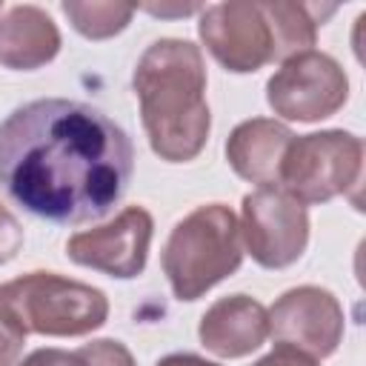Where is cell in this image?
<instances>
[{
	"label": "cell",
	"instance_id": "8fae6325",
	"mask_svg": "<svg viewBox=\"0 0 366 366\" xmlns=\"http://www.w3.org/2000/svg\"><path fill=\"white\" fill-rule=\"evenodd\" d=\"M197 337L217 357H246L269 337L266 306L249 295H226L203 312Z\"/></svg>",
	"mask_w": 366,
	"mask_h": 366
},
{
	"label": "cell",
	"instance_id": "7a4b0ae2",
	"mask_svg": "<svg viewBox=\"0 0 366 366\" xmlns=\"http://www.w3.org/2000/svg\"><path fill=\"white\" fill-rule=\"evenodd\" d=\"M132 89L152 152L166 163L194 160L212 132L200 49L180 37L154 40L134 66Z\"/></svg>",
	"mask_w": 366,
	"mask_h": 366
},
{
	"label": "cell",
	"instance_id": "44dd1931",
	"mask_svg": "<svg viewBox=\"0 0 366 366\" xmlns=\"http://www.w3.org/2000/svg\"><path fill=\"white\" fill-rule=\"evenodd\" d=\"M154 366H217L206 357H197V355H189V352H177V355H166L160 357Z\"/></svg>",
	"mask_w": 366,
	"mask_h": 366
},
{
	"label": "cell",
	"instance_id": "5b68a950",
	"mask_svg": "<svg viewBox=\"0 0 366 366\" xmlns=\"http://www.w3.org/2000/svg\"><path fill=\"white\" fill-rule=\"evenodd\" d=\"M363 169V140L343 129H326L292 137L277 186L303 206L329 203L346 194Z\"/></svg>",
	"mask_w": 366,
	"mask_h": 366
},
{
	"label": "cell",
	"instance_id": "30bf717a",
	"mask_svg": "<svg viewBox=\"0 0 366 366\" xmlns=\"http://www.w3.org/2000/svg\"><path fill=\"white\" fill-rule=\"evenodd\" d=\"M152 234V214L143 206H126L120 214H114V220L71 234L66 243V257L109 277L132 280L146 269Z\"/></svg>",
	"mask_w": 366,
	"mask_h": 366
},
{
	"label": "cell",
	"instance_id": "d6986e66",
	"mask_svg": "<svg viewBox=\"0 0 366 366\" xmlns=\"http://www.w3.org/2000/svg\"><path fill=\"white\" fill-rule=\"evenodd\" d=\"M252 366H317V360L295 352V349H286V346H274L269 355H263L260 360H254Z\"/></svg>",
	"mask_w": 366,
	"mask_h": 366
},
{
	"label": "cell",
	"instance_id": "4fadbf2b",
	"mask_svg": "<svg viewBox=\"0 0 366 366\" xmlns=\"http://www.w3.org/2000/svg\"><path fill=\"white\" fill-rule=\"evenodd\" d=\"M60 51V31L40 6H11L0 17V66L31 71Z\"/></svg>",
	"mask_w": 366,
	"mask_h": 366
},
{
	"label": "cell",
	"instance_id": "7402d4cb",
	"mask_svg": "<svg viewBox=\"0 0 366 366\" xmlns=\"http://www.w3.org/2000/svg\"><path fill=\"white\" fill-rule=\"evenodd\" d=\"M0 9H3V3H0Z\"/></svg>",
	"mask_w": 366,
	"mask_h": 366
},
{
	"label": "cell",
	"instance_id": "2e32d148",
	"mask_svg": "<svg viewBox=\"0 0 366 366\" xmlns=\"http://www.w3.org/2000/svg\"><path fill=\"white\" fill-rule=\"evenodd\" d=\"M26 346V332L17 317L0 303V366H17L20 352Z\"/></svg>",
	"mask_w": 366,
	"mask_h": 366
},
{
	"label": "cell",
	"instance_id": "ba28073f",
	"mask_svg": "<svg viewBox=\"0 0 366 366\" xmlns=\"http://www.w3.org/2000/svg\"><path fill=\"white\" fill-rule=\"evenodd\" d=\"M197 34L206 51L232 74H249L274 63V29L269 0H226L200 11Z\"/></svg>",
	"mask_w": 366,
	"mask_h": 366
},
{
	"label": "cell",
	"instance_id": "8992f818",
	"mask_svg": "<svg viewBox=\"0 0 366 366\" xmlns=\"http://www.w3.org/2000/svg\"><path fill=\"white\" fill-rule=\"evenodd\" d=\"M349 100V77L326 51H303L280 63L266 83V103L283 120L317 123Z\"/></svg>",
	"mask_w": 366,
	"mask_h": 366
},
{
	"label": "cell",
	"instance_id": "ffe728a7",
	"mask_svg": "<svg viewBox=\"0 0 366 366\" xmlns=\"http://www.w3.org/2000/svg\"><path fill=\"white\" fill-rule=\"evenodd\" d=\"M143 11H149V14H154V17H186V14L203 11V6H194V3H189V6H163V3L154 6V3H146Z\"/></svg>",
	"mask_w": 366,
	"mask_h": 366
},
{
	"label": "cell",
	"instance_id": "3957f363",
	"mask_svg": "<svg viewBox=\"0 0 366 366\" xmlns=\"http://www.w3.org/2000/svg\"><path fill=\"white\" fill-rule=\"evenodd\" d=\"M163 274L177 300H197L243 263L240 223L223 203H206L177 220L163 243Z\"/></svg>",
	"mask_w": 366,
	"mask_h": 366
},
{
	"label": "cell",
	"instance_id": "6da1fadb",
	"mask_svg": "<svg viewBox=\"0 0 366 366\" xmlns=\"http://www.w3.org/2000/svg\"><path fill=\"white\" fill-rule=\"evenodd\" d=\"M132 172L129 134L89 103L43 97L0 123V186L40 220H100L123 200Z\"/></svg>",
	"mask_w": 366,
	"mask_h": 366
},
{
	"label": "cell",
	"instance_id": "277c9868",
	"mask_svg": "<svg viewBox=\"0 0 366 366\" xmlns=\"http://www.w3.org/2000/svg\"><path fill=\"white\" fill-rule=\"evenodd\" d=\"M0 303L17 317L26 335L46 337H83L109 317L103 289L57 272H29L3 283Z\"/></svg>",
	"mask_w": 366,
	"mask_h": 366
},
{
	"label": "cell",
	"instance_id": "9c48e42d",
	"mask_svg": "<svg viewBox=\"0 0 366 366\" xmlns=\"http://www.w3.org/2000/svg\"><path fill=\"white\" fill-rule=\"evenodd\" d=\"M269 315V335L277 346L295 349L312 360H323L337 352L346 329L343 306L329 289L295 286L283 292Z\"/></svg>",
	"mask_w": 366,
	"mask_h": 366
},
{
	"label": "cell",
	"instance_id": "5bb4252c",
	"mask_svg": "<svg viewBox=\"0 0 366 366\" xmlns=\"http://www.w3.org/2000/svg\"><path fill=\"white\" fill-rule=\"evenodd\" d=\"M60 9L74 26V31H80L89 40H109L120 34L134 17V6H120V3H106V0H92V3L63 0Z\"/></svg>",
	"mask_w": 366,
	"mask_h": 366
},
{
	"label": "cell",
	"instance_id": "e0dca14e",
	"mask_svg": "<svg viewBox=\"0 0 366 366\" xmlns=\"http://www.w3.org/2000/svg\"><path fill=\"white\" fill-rule=\"evenodd\" d=\"M23 249V226L20 220L0 203V266L14 260L17 252Z\"/></svg>",
	"mask_w": 366,
	"mask_h": 366
},
{
	"label": "cell",
	"instance_id": "52a82bcc",
	"mask_svg": "<svg viewBox=\"0 0 366 366\" xmlns=\"http://www.w3.org/2000/svg\"><path fill=\"white\" fill-rule=\"evenodd\" d=\"M240 240L257 266L286 269L309 246V212L280 186H260L240 203Z\"/></svg>",
	"mask_w": 366,
	"mask_h": 366
},
{
	"label": "cell",
	"instance_id": "ac0fdd59",
	"mask_svg": "<svg viewBox=\"0 0 366 366\" xmlns=\"http://www.w3.org/2000/svg\"><path fill=\"white\" fill-rule=\"evenodd\" d=\"M17 366H80L74 352L66 349H37L29 357H23Z\"/></svg>",
	"mask_w": 366,
	"mask_h": 366
},
{
	"label": "cell",
	"instance_id": "7c38bea8",
	"mask_svg": "<svg viewBox=\"0 0 366 366\" xmlns=\"http://www.w3.org/2000/svg\"><path fill=\"white\" fill-rule=\"evenodd\" d=\"M295 132L274 117H252L232 129L226 140V160L232 172L249 183L277 186L280 160Z\"/></svg>",
	"mask_w": 366,
	"mask_h": 366
},
{
	"label": "cell",
	"instance_id": "9a60e30c",
	"mask_svg": "<svg viewBox=\"0 0 366 366\" xmlns=\"http://www.w3.org/2000/svg\"><path fill=\"white\" fill-rule=\"evenodd\" d=\"M74 355H77L80 366H137L132 352L120 340H112V337L92 340V343L80 346Z\"/></svg>",
	"mask_w": 366,
	"mask_h": 366
}]
</instances>
